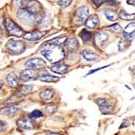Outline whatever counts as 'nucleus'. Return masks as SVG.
<instances>
[{
  "instance_id": "obj_15",
  "label": "nucleus",
  "mask_w": 135,
  "mask_h": 135,
  "mask_svg": "<svg viewBox=\"0 0 135 135\" xmlns=\"http://www.w3.org/2000/svg\"><path fill=\"white\" fill-rule=\"evenodd\" d=\"M79 46V42L76 38H70L67 39L64 43V48L68 50L69 52H73L77 49Z\"/></svg>"
},
{
  "instance_id": "obj_38",
  "label": "nucleus",
  "mask_w": 135,
  "mask_h": 135,
  "mask_svg": "<svg viewBox=\"0 0 135 135\" xmlns=\"http://www.w3.org/2000/svg\"><path fill=\"white\" fill-rule=\"evenodd\" d=\"M133 73H134V75H135V68H134V70H133Z\"/></svg>"
},
{
  "instance_id": "obj_18",
  "label": "nucleus",
  "mask_w": 135,
  "mask_h": 135,
  "mask_svg": "<svg viewBox=\"0 0 135 135\" xmlns=\"http://www.w3.org/2000/svg\"><path fill=\"white\" fill-rule=\"evenodd\" d=\"M6 80H7L8 84H9L11 87H16L19 82V78L14 72H11L9 75H7Z\"/></svg>"
},
{
  "instance_id": "obj_7",
  "label": "nucleus",
  "mask_w": 135,
  "mask_h": 135,
  "mask_svg": "<svg viewBox=\"0 0 135 135\" xmlns=\"http://www.w3.org/2000/svg\"><path fill=\"white\" fill-rule=\"evenodd\" d=\"M25 65L28 69L33 70V69H38V68L45 67L46 65V62H45V61H44L43 59L41 58H33L26 61Z\"/></svg>"
},
{
  "instance_id": "obj_36",
  "label": "nucleus",
  "mask_w": 135,
  "mask_h": 135,
  "mask_svg": "<svg viewBox=\"0 0 135 135\" xmlns=\"http://www.w3.org/2000/svg\"><path fill=\"white\" fill-rule=\"evenodd\" d=\"M45 135H60V134H59V133H55V132H48Z\"/></svg>"
},
{
  "instance_id": "obj_12",
  "label": "nucleus",
  "mask_w": 135,
  "mask_h": 135,
  "mask_svg": "<svg viewBox=\"0 0 135 135\" xmlns=\"http://www.w3.org/2000/svg\"><path fill=\"white\" fill-rule=\"evenodd\" d=\"M17 125L25 129H32L34 128V122L27 117H21L17 120Z\"/></svg>"
},
{
  "instance_id": "obj_11",
  "label": "nucleus",
  "mask_w": 135,
  "mask_h": 135,
  "mask_svg": "<svg viewBox=\"0 0 135 135\" xmlns=\"http://www.w3.org/2000/svg\"><path fill=\"white\" fill-rule=\"evenodd\" d=\"M109 39L108 34L105 33L104 31H99L95 35V44L98 47H102Z\"/></svg>"
},
{
  "instance_id": "obj_1",
  "label": "nucleus",
  "mask_w": 135,
  "mask_h": 135,
  "mask_svg": "<svg viewBox=\"0 0 135 135\" xmlns=\"http://www.w3.org/2000/svg\"><path fill=\"white\" fill-rule=\"evenodd\" d=\"M39 51L47 61L51 62H60L64 58V49L61 46L51 45L48 42L44 44Z\"/></svg>"
},
{
  "instance_id": "obj_39",
  "label": "nucleus",
  "mask_w": 135,
  "mask_h": 135,
  "mask_svg": "<svg viewBox=\"0 0 135 135\" xmlns=\"http://www.w3.org/2000/svg\"><path fill=\"white\" fill-rule=\"evenodd\" d=\"M0 43H1V40H0Z\"/></svg>"
},
{
  "instance_id": "obj_23",
  "label": "nucleus",
  "mask_w": 135,
  "mask_h": 135,
  "mask_svg": "<svg viewBox=\"0 0 135 135\" xmlns=\"http://www.w3.org/2000/svg\"><path fill=\"white\" fill-rule=\"evenodd\" d=\"M104 14L106 16V18L110 21H116L118 19V15L117 13L115 12L114 11H112V9H106V11H104Z\"/></svg>"
},
{
  "instance_id": "obj_17",
  "label": "nucleus",
  "mask_w": 135,
  "mask_h": 135,
  "mask_svg": "<svg viewBox=\"0 0 135 135\" xmlns=\"http://www.w3.org/2000/svg\"><path fill=\"white\" fill-rule=\"evenodd\" d=\"M45 35L44 32L41 31H33V32H28V33L24 35V39L27 41H38L42 39Z\"/></svg>"
},
{
  "instance_id": "obj_33",
  "label": "nucleus",
  "mask_w": 135,
  "mask_h": 135,
  "mask_svg": "<svg viewBox=\"0 0 135 135\" xmlns=\"http://www.w3.org/2000/svg\"><path fill=\"white\" fill-rule=\"evenodd\" d=\"M122 45V47L120 48V50H124L125 48H126V46H125V40H120V42H119V47Z\"/></svg>"
},
{
  "instance_id": "obj_22",
  "label": "nucleus",
  "mask_w": 135,
  "mask_h": 135,
  "mask_svg": "<svg viewBox=\"0 0 135 135\" xmlns=\"http://www.w3.org/2000/svg\"><path fill=\"white\" fill-rule=\"evenodd\" d=\"M67 40V37L65 35H63V36H59L54 38L53 40L49 41L48 43L51 44V45H58V46H61V45H64L65 43V41Z\"/></svg>"
},
{
  "instance_id": "obj_14",
  "label": "nucleus",
  "mask_w": 135,
  "mask_h": 135,
  "mask_svg": "<svg viewBox=\"0 0 135 135\" xmlns=\"http://www.w3.org/2000/svg\"><path fill=\"white\" fill-rule=\"evenodd\" d=\"M68 69H69V67L63 62H57L54 65L51 66L52 72L58 73V74H66L68 72Z\"/></svg>"
},
{
  "instance_id": "obj_10",
  "label": "nucleus",
  "mask_w": 135,
  "mask_h": 135,
  "mask_svg": "<svg viewBox=\"0 0 135 135\" xmlns=\"http://www.w3.org/2000/svg\"><path fill=\"white\" fill-rule=\"evenodd\" d=\"M135 22L129 23L123 30V36L128 41H131L135 35Z\"/></svg>"
},
{
  "instance_id": "obj_21",
  "label": "nucleus",
  "mask_w": 135,
  "mask_h": 135,
  "mask_svg": "<svg viewBox=\"0 0 135 135\" xmlns=\"http://www.w3.org/2000/svg\"><path fill=\"white\" fill-rule=\"evenodd\" d=\"M17 112H18V108L16 106H9L2 109L0 110V113L7 115V116H13L15 113H17Z\"/></svg>"
},
{
  "instance_id": "obj_8",
  "label": "nucleus",
  "mask_w": 135,
  "mask_h": 135,
  "mask_svg": "<svg viewBox=\"0 0 135 135\" xmlns=\"http://www.w3.org/2000/svg\"><path fill=\"white\" fill-rule=\"evenodd\" d=\"M95 102L99 106L100 110L103 113H110L113 112V107L110 101L106 98H97Z\"/></svg>"
},
{
  "instance_id": "obj_32",
  "label": "nucleus",
  "mask_w": 135,
  "mask_h": 135,
  "mask_svg": "<svg viewBox=\"0 0 135 135\" xmlns=\"http://www.w3.org/2000/svg\"><path fill=\"white\" fill-rule=\"evenodd\" d=\"M6 127H7V124L5 123L4 121H1L0 120V132H2L6 129Z\"/></svg>"
},
{
  "instance_id": "obj_9",
  "label": "nucleus",
  "mask_w": 135,
  "mask_h": 135,
  "mask_svg": "<svg viewBox=\"0 0 135 135\" xmlns=\"http://www.w3.org/2000/svg\"><path fill=\"white\" fill-rule=\"evenodd\" d=\"M39 78V74L31 69L23 70L20 74V79L23 81H29V80H35Z\"/></svg>"
},
{
  "instance_id": "obj_3",
  "label": "nucleus",
  "mask_w": 135,
  "mask_h": 135,
  "mask_svg": "<svg viewBox=\"0 0 135 135\" xmlns=\"http://www.w3.org/2000/svg\"><path fill=\"white\" fill-rule=\"evenodd\" d=\"M26 45L24 42L19 40H14V39H9L7 44V49L11 54H21L22 52L25 51Z\"/></svg>"
},
{
  "instance_id": "obj_6",
  "label": "nucleus",
  "mask_w": 135,
  "mask_h": 135,
  "mask_svg": "<svg viewBox=\"0 0 135 135\" xmlns=\"http://www.w3.org/2000/svg\"><path fill=\"white\" fill-rule=\"evenodd\" d=\"M89 17V8L87 6H80L76 11V20L78 24H83Z\"/></svg>"
},
{
  "instance_id": "obj_25",
  "label": "nucleus",
  "mask_w": 135,
  "mask_h": 135,
  "mask_svg": "<svg viewBox=\"0 0 135 135\" xmlns=\"http://www.w3.org/2000/svg\"><path fill=\"white\" fill-rule=\"evenodd\" d=\"M120 17H121L123 20H134L135 19V13H128L127 11H120Z\"/></svg>"
},
{
  "instance_id": "obj_2",
  "label": "nucleus",
  "mask_w": 135,
  "mask_h": 135,
  "mask_svg": "<svg viewBox=\"0 0 135 135\" xmlns=\"http://www.w3.org/2000/svg\"><path fill=\"white\" fill-rule=\"evenodd\" d=\"M5 28L9 33V35L21 37L24 34V30L19 27L11 18H7L5 20Z\"/></svg>"
},
{
  "instance_id": "obj_34",
  "label": "nucleus",
  "mask_w": 135,
  "mask_h": 135,
  "mask_svg": "<svg viewBox=\"0 0 135 135\" xmlns=\"http://www.w3.org/2000/svg\"><path fill=\"white\" fill-rule=\"evenodd\" d=\"M94 3H95L97 6H100L101 3H106V1H102V0H100V1H97V0H94Z\"/></svg>"
},
{
  "instance_id": "obj_27",
  "label": "nucleus",
  "mask_w": 135,
  "mask_h": 135,
  "mask_svg": "<svg viewBox=\"0 0 135 135\" xmlns=\"http://www.w3.org/2000/svg\"><path fill=\"white\" fill-rule=\"evenodd\" d=\"M107 29L110 30V31H112V32H114V33H119V32L121 31L122 28H121V27H120L119 24H114V25L108 27H107Z\"/></svg>"
},
{
  "instance_id": "obj_30",
  "label": "nucleus",
  "mask_w": 135,
  "mask_h": 135,
  "mask_svg": "<svg viewBox=\"0 0 135 135\" xmlns=\"http://www.w3.org/2000/svg\"><path fill=\"white\" fill-rule=\"evenodd\" d=\"M5 21L3 19V16L0 15V34L5 32Z\"/></svg>"
},
{
  "instance_id": "obj_24",
  "label": "nucleus",
  "mask_w": 135,
  "mask_h": 135,
  "mask_svg": "<svg viewBox=\"0 0 135 135\" xmlns=\"http://www.w3.org/2000/svg\"><path fill=\"white\" fill-rule=\"evenodd\" d=\"M32 91H33V87H32V86L26 85V86H22V87L19 88V90L17 93L21 95H28L29 93H31Z\"/></svg>"
},
{
  "instance_id": "obj_13",
  "label": "nucleus",
  "mask_w": 135,
  "mask_h": 135,
  "mask_svg": "<svg viewBox=\"0 0 135 135\" xmlns=\"http://www.w3.org/2000/svg\"><path fill=\"white\" fill-rule=\"evenodd\" d=\"M99 25V19L97 15L95 14H92L86 19L85 21V26L89 29H95Z\"/></svg>"
},
{
  "instance_id": "obj_28",
  "label": "nucleus",
  "mask_w": 135,
  "mask_h": 135,
  "mask_svg": "<svg viewBox=\"0 0 135 135\" xmlns=\"http://www.w3.org/2000/svg\"><path fill=\"white\" fill-rule=\"evenodd\" d=\"M42 116H43V113L39 110H34L33 112L30 113V114H29V118H30V119H35V118H39V117H42Z\"/></svg>"
},
{
  "instance_id": "obj_37",
  "label": "nucleus",
  "mask_w": 135,
  "mask_h": 135,
  "mask_svg": "<svg viewBox=\"0 0 135 135\" xmlns=\"http://www.w3.org/2000/svg\"><path fill=\"white\" fill-rule=\"evenodd\" d=\"M2 87H3V81L0 79V89H1Z\"/></svg>"
},
{
  "instance_id": "obj_4",
  "label": "nucleus",
  "mask_w": 135,
  "mask_h": 135,
  "mask_svg": "<svg viewBox=\"0 0 135 135\" xmlns=\"http://www.w3.org/2000/svg\"><path fill=\"white\" fill-rule=\"evenodd\" d=\"M18 18L25 24H35L37 22V15L31 13L30 11H27V9H21L17 13Z\"/></svg>"
},
{
  "instance_id": "obj_20",
  "label": "nucleus",
  "mask_w": 135,
  "mask_h": 135,
  "mask_svg": "<svg viewBox=\"0 0 135 135\" xmlns=\"http://www.w3.org/2000/svg\"><path fill=\"white\" fill-rule=\"evenodd\" d=\"M38 79L41 81H45V82H56V81H58L60 79L58 77L49 75L48 73H42L41 75H39Z\"/></svg>"
},
{
  "instance_id": "obj_35",
  "label": "nucleus",
  "mask_w": 135,
  "mask_h": 135,
  "mask_svg": "<svg viewBox=\"0 0 135 135\" xmlns=\"http://www.w3.org/2000/svg\"><path fill=\"white\" fill-rule=\"evenodd\" d=\"M128 4L134 5V6H135V0H128Z\"/></svg>"
},
{
  "instance_id": "obj_5",
  "label": "nucleus",
  "mask_w": 135,
  "mask_h": 135,
  "mask_svg": "<svg viewBox=\"0 0 135 135\" xmlns=\"http://www.w3.org/2000/svg\"><path fill=\"white\" fill-rule=\"evenodd\" d=\"M17 3H19L18 5L22 7L23 9H27L35 15L38 13L41 9L40 3L36 1H17Z\"/></svg>"
},
{
  "instance_id": "obj_26",
  "label": "nucleus",
  "mask_w": 135,
  "mask_h": 135,
  "mask_svg": "<svg viewBox=\"0 0 135 135\" xmlns=\"http://www.w3.org/2000/svg\"><path fill=\"white\" fill-rule=\"evenodd\" d=\"M80 37L84 42H89V41L91 40V38H92V33H91L90 31L86 30V29H84V30L81 31Z\"/></svg>"
},
{
  "instance_id": "obj_29",
  "label": "nucleus",
  "mask_w": 135,
  "mask_h": 135,
  "mask_svg": "<svg viewBox=\"0 0 135 135\" xmlns=\"http://www.w3.org/2000/svg\"><path fill=\"white\" fill-rule=\"evenodd\" d=\"M56 110H57V105H49V106H46V108H45V112L48 113H54Z\"/></svg>"
},
{
  "instance_id": "obj_16",
  "label": "nucleus",
  "mask_w": 135,
  "mask_h": 135,
  "mask_svg": "<svg viewBox=\"0 0 135 135\" xmlns=\"http://www.w3.org/2000/svg\"><path fill=\"white\" fill-rule=\"evenodd\" d=\"M81 56L82 58L85 59L86 61H95L98 60V55L95 52H92L91 50H88V49H84L83 51L81 52Z\"/></svg>"
},
{
  "instance_id": "obj_19",
  "label": "nucleus",
  "mask_w": 135,
  "mask_h": 135,
  "mask_svg": "<svg viewBox=\"0 0 135 135\" xmlns=\"http://www.w3.org/2000/svg\"><path fill=\"white\" fill-rule=\"evenodd\" d=\"M54 95V90H52V89H45V90H43L40 93V97L43 100H45V101H48V100H51L53 98Z\"/></svg>"
},
{
  "instance_id": "obj_31",
  "label": "nucleus",
  "mask_w": 135,
  "mask_h": 135,
  "mask_svg": "<svg viewBox=\"0 0 135 135\" xmlns=\"http://www.w3.org/2000/svg\"><path fill=\"white\" fill-rule=\"evenodd\" d=\"M71 3H72V1H71V0H69V1L67 0V1H59L58 4H59V6H60V7L65 8V7H68Z\"/></svg>"
}]
</instances>
